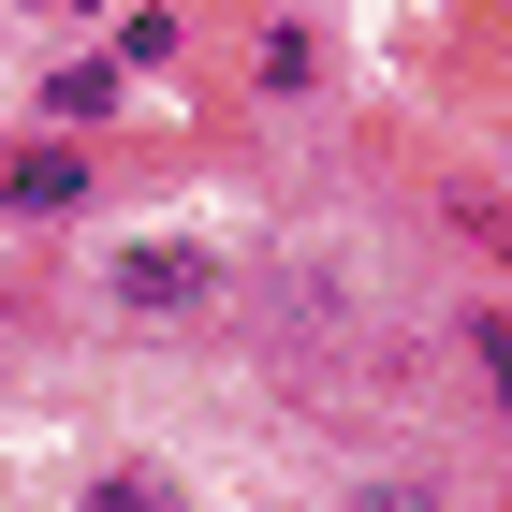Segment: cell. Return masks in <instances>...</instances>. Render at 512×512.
Instances as JSON below:
<instances>
[{"instance_id": "6da1fadb", "label": "cell", "mask_w": 512, "mask_h": 512, "mask_svg": "<svg viewBox=\"0 0 512 512\" xmlns=\"http://www.w3.org/2000/svg\"><path fill=\"white\" fill-rule=\"evenodd\" d=\"M103 293H118L132 322H191V308H220V264H205V249H118Z\"/></svg>"}, {"instance_id": "3957f363", "label": "cell", "mask_w": 512, "mask_h": 512, "mask_svg": "<svg viewBox=\"0 0 512 512\" xmlns=\"http://www.w3.org/2000/svg\"><path fill=\"white\" fill-rule=\"evenodd\" d=\"M103 103H118V74H103V59H74V74H44V118L74 132V118H103Z\"/></svg>"}, {"instance_id": "277c9868", "label": "cell", "mask_w": 512, "mask_h": 512, "mask_svg": "<svg viewBox=\"0 0 512 512\" xmlns=\"http://www.w3.org/2000/svg\"><path fill=\"white\" fill-rule=\"evenodd\" d=\"M74 191H88V176H74L59 147H44V161H15V205H30V220H44V205H74Z\"/></svg>"}, {"instance_id": "5b68a950", "label": "cell", "mask_w": 512, "mask_h": 512, "mask_svg": "<svg viewBox=\"0 0 512 512\" xmlns=\"http://www.w3.org/2000/svg\"><path fill=\"white\" fill-rule=\"evenodd\" d=\"M352 512H439V498H425V483H395V498H352Z\"/></svg>"}, {"instance_id": "7a4b0ae2", "label": "cell", "mask_w": 512, "mask_h": 512, "mask_svg": "<svg viewBox=\"0 0 512 512\" xmlns=\"http://www.w3.org/2000/svg\"><path fill=\"white\" fill-rule=\"evenodd\" d=\"M74 512H191V498H176V483H161V469H103V483H88Z\"/></svg>"}]
</instances>
